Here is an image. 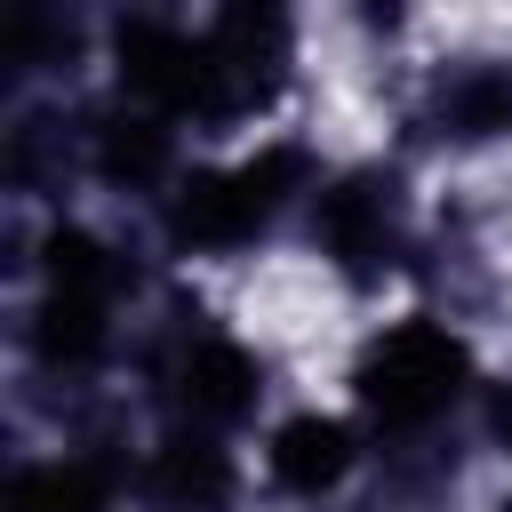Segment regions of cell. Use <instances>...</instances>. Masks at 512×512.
Returning <instances> with one entry per match:
<instances>
[{
    "mask_svg": "<svg viewBox=\"0 0 512 512\" xmlns=\"http://www.w3.org/2000/svg\"><path fill=\"white\" fill-rule=\"evenodd\" d=\"M120 80L160 112H208L224 96V56L208 40H184L176 24H120Z\"/></svg>",
    "mask_w": 512,
    "mask_h": 512,
    "instance_id": "obj_3",
    "label": "cell"
},
{
    "mask_svg": "<svg viewBox=\"0 0 512 512\" xmlns=\"http://www.w3.org/2000/svg\"><path fill=\"white\" fill-rule=\"evenodd\" d=\"M248 400H256V368H248L240 344H216V336H208V344L184 352V408H192V416H216V424H224V416H240Z\"/></svg>",
    "mask_w": 512,
    "mask_h": 512,
    "instance_id": "obj_6",
    "label": "cell"
},
{
    "mask_svg": "<svg viewBox=\"0 0 512 512\" xmlns=\"http://www.w3.org/2000/svg\"><path fill=\"white\" fill-rule=\"evenodd\" d=\"M104 304H112V264L88 232L48 240V304H40V352L48 360H88L104 344Z\"/></svg>",
    "mask_w": 512,
    "mask_h": 512,
    "instance_id": "obj_4",
    "label": "cell"
},
{
    "mask_svg": "<svg viewBox=\"0 0 512 512\" xmlns=\"http://www.w3.org/2000/svg\"><path fill=\"white\" fill-rule=\"evenodd\" d=\"M160 488L168 496H224V456L208 448V440H168V456H160Z\"/></svg>",
    "mask_w": 512,
    "mask_h": 512,
    "instance_id": "obj_11",
    "label": "cell"
},
{
    "mask_svg": "<svg viewBox=\"0 0 512 512\" xmlns=\"http://www.w3.org/2000/svg\"><path fill=\"white\" fill-rule=\"evenodd\" d=\"M504 512H512V504H504Z\"/></svg>",
    "mask_w": 512,
    "mask_h": 512,
    "instance_id": "obj_14",
    "label": "cell"
},
{
    "mask_svg": "<svg viewBox=\"0 0 512 512\" xmlns=\"http://www.w3.org/2000/svg\"><path fill=\"white\" fill-rule=\"evenodd\" d=\"M344 464H352V440H344V424H328V416H296V424H280V440H272V472H280L288 488H304V496H320L328 480H344Z\"/></svg>",
    "mask_w": 512,
    "mask_h": 512,
    "instance_id": "obj_7",
    "label": "cell"
},
{
    "mask_svg": "<svg viewBox=\"0 0 512 512\" xmlns=\"http://www.w3.org/2000/svg\"><path fill=\"white\" fill-rule=\"evenodd\" d=\"M160 160H168V136H160L152 120H112V128H104V176L144 184V176H160Z\"/></svg>",
    "mask_w": 512,
    "mask_h": 512,
    "instance_id": "obj_10",
    "label": "cell"
},
{
    "mask_svg": "<svg viewBox=\"0 0 512 512\" xmlns=\"http://www.w3.org/2000/svg\"><path fill=\"white\" fill-rule=\"evenodd\" d=\"M440 128H448V136H496V128H512V80L488 72V64L456 72V80L440 88Z\"/></svg>",
    "mask_w": 512,
    "mask_h": 512,
    "instance_id": "obj_8",
    "label": "cell"
},
{
    "mask_svg": "<svg viewBox=\"0 0 512 512\" xmlns=\"http://www.w3.org/2000/svg\"><path fill=\"white\" fill-rule=\"evenodd\" d=\"M320 240L328 256H344V272H376V256L392 248V184L352 176L320 200Z\"/></svg>",
    "mask_w": 512,
    "mask_h": 512,
    "instance_id": "obj_5",
    "label": "cell"
},
{
    "mask_svg": "<svg viewBox=\"0 0 512 512\" xmlns=\"http://www.w3.org/2000/svg\"><path fill=\"white\" fill-rule=\"evenodd\" d=\"M288 176H296L288 152H264V160H248V168H224V176H192L184 200H176V232L200 240V248H240V240H256V232L272 224Z\"/></svg>",
    "mask_w": 512,
    "mask_h": 512,
    "instance_id": "obj_2",
    "label": "cell"
},
{
    "mask_svg": "<svg viewBox=\"0 0 512 512\" xmlns=\"http://www.w3.org/2000/svg\"><path fill=\"white\" fill-rule=\"evenodd\" d=\"M16 512H96V472L88 464H40L16 480Z\"/></svg>",
    "mask_w": 512,
    "mask_h": 512,
    "instance_id": "obj_9",
    "label": "cell"
},
{
    "mask_svg": "<svg viewBox=\"0 0 512 512\" xmlns=\"http://www.w3.org/2000/svg\"><path fill=\"white\" fill-rule=\"evenodd\" d=\"M456 392H464V344L432 320L392 328L360 360V400H368L376 424H432Z\"/></svg>",
    "mask_w": 512,
    "mask_h": 512,
    "instance_id": "obj_1",
    "label": "cell"
},
{
    "mask_svg": "<svg viewBox=\"0 0 512 512\" xmlns=\"http://www.w3.org/2000/svg\"><path fill=\"white\" fill-rule=\"evenodd\" d=\"M488 424H496V440L512 448V384H496V400H488Z\"/></svg>",
    "mask_w": 512,
    "mask_h": 512,
    "instance_id": "obj_12",
    "label": "cell"
},
{
    "mask_svg": "<svg viewBox=\"0 0 512 512\" xmlns=\"http://www.w3.org/2000/svg\"><path fill=\"white\" fill-rule=\"evenodd\" d=\"M360 16L368 24H400V0H360Z\"/></svg>",
    "mask_w": 512,
    "mask_h": 512,
    "instance_id": "obj_13",
    "label": "cell"
}]
</instances>
